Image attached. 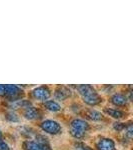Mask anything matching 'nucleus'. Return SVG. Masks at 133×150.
I'll use <instances>...</instances> for the list:
<instances>
[{
	"label": "nucleus",
	"mask_w": 133,
	"mask_h": 150,
	"mask_svg": "<svg viewBox=\"0 0 133 150\" xmlns=\"http://www.w3.org/2000/svg\"><path fill=\"white\" fill-rule=\"evenodd\" d=\"M40 127L43 131L49 133V134H57L58 132L61 130V126L60 124L54 120H44L40 124Z\"/></svg>",
	"instance_id": "1"
},
{
	"label": "nucleus",
	"mask_w": 133,
	"mask_h": 150,
	"mask_svg": "<svg viewBox=\"0 0 133 150\" xmlns=\"http://www.w3.org/2000/svg\"><path fill=\"white\" fill-rule=\"evenodd\" d=\"M6 87V95L8 98H10L12 101H17L20 98V95L22 94V89L17 85L13 84H7Z\"/></svg>",
	"instance_id": "2"
},
{
	"label": "nucleus",
	"mask_w": 133,
	"mask_h": 150,
	"mask_svg": "<svg viewBox=\"0 0 133 150\" xmlns=\"http://www.w3.org/2000/svg\"><path fill=\"white\" fill-rule=\"evenodd\" d=\"M32 95L37 100H47L51 93H50L49 88H47L46 86H40L32 91Z\"/></svg>",
	"instance_id": "3"
},
{
	"label": "nucleus",
	"mask_w": 133,
	"mask_h": 150,
	"mask_svg": "<svg viewBox=\"0 0 133 150\" xmlns=\"http://www.w3.org/2000/svg\"><path fill=\"white\" fill-rule=\"evenodd\" d=\"M23 148L25 150H50V147L48 144H40L35 141H27L23 142Z\"/></svg>",
	"instance_id": "4"
},
{
	"label": "nucleus",
	"mask_w": 133,
	"mask_h": 150,
	"mask_svg": "<svg viewBox=\"0 0 133 150\" xmlns=\"http://www.w3.org/2000/svg\"><path fill=\"white\" fill-rule=\"evenodd\" d=\"M96 148L98 150H115V143L110 138H101L96 143Z\"/></svg>",
	"instance_id": "5"
},
{
	"label": "nucleus",
	"mask_w": 133,
	"mask_h": 150,
	"mask_svg": "<svg viewBox=\"0 0 133 150\" xmlns=\"http://www.w3.org/2000/svg\"><path fill=\"white\" fill-rule=\"evenodd\" d=\"M54 96L57 100H65L66 98L71 96V91L65 86H58L55 89Z\"/></svg>",
	"instance_id": "6"
},
{
	"label": "nucleus",
	"mask_w": 133,
	"mask_h": 150,
	"mask_svg": "<svg viewBox=\"0 0 133 150\" xmlns=\"http://www.w3.org/2000/svg\"><path fill=\"white\" fill-rule=\"evenodd\" d=\"M83 100L84 102L88 105H91V106H94V105H97L101 102V97L96 93V91H93V92L87 94V95L83 96Z\"/></svg>",
	"instance_id": "7"
},
{
	"label": "nucleus",
	"mask_w": 133,
	"mask_h": 150,
	"mask_svg": "<svg viewBox=\"0 0 133 150\" xmlns=\"http://www.w3.org/2000/svg\"><path fill=\"white\" fill-rule=\"evenodd\" d=\"M71 127L73 129H78V130H82V131H86V130L89 129V125L86 121L82 119H74L71 121Z\"/></svg>",
	"instance_id": "8"
},
{
	"label": "nucleus",
	"mask_w": 133,
	"mask_h": 150,
	"mask_svg": "<svg viewBox=\"0 0 133 150\" xmlns=\"http://www.w3.org/2000/svg\"><path fill=\"white\" fill-rule=\"evenodd\" d=\"M111 102L114 104V105L123 106L127 103V98L124 95H122V94H114L111 97Z\"/></svg>",
	"instance_id": "9"
},
{
	"label": "nucleus",
	"mask_w": 133,
	"mask_h": 150,
	"mask_svg": "<svg viewBox=\"0 0 133 150\" xmlns=\"http://www.w3.org/2000/svg\"><path fill=\"white\" fill-rule=\"evenodd\" d=\"M38 110L36 109L35 107H28L26 108L25 111H24V116H25L26 119H29V120H33V119H36L38 117Z\"/></svg>",
	"instance_id": "10"
},
{
	"label": "nucleus",
	"mask_w": 133,
	"mask_h": 150,
	"mask_svg": "<svg viewBox=\"0 0 133 150\" xmlns=\"http://www.w3.org/2000/svg\"><path fill=\"white\" fill-rule=\"evenodd\" d=\"M44 106L47 110L52 111V112H58V111L61 110V106H60V104L58 102H56V101H53V100L45 101Z\"/></svg>",
	"instance_id": "11"
},
{
	"label": "nucleus",
	"mask_w": 133,
	"mask_h": 150,
	"mask_svg": "<svg viewBox=\"0 0 133 150\" xmlns=\"http://www.w3.org/2000/svg\"><path fill=\"white\" fill-rule=\"evenodd\" d=\"M104 111L106 114H108L113 118H116V119H120V118H122L124 116V113L121 110L114 109V108H106Z\"/></svg>",
	"instance_id": "12"
},
{
	"label": "nucleus",
	"mask_w": 133,
	"mask_h": 150,
	"mask_svg": "<svg viewBox=\"0 0 133 150\" xmlns=\"http://www.w3.org/2000/svg\"><path fill=\"white\" fill-rule=\"evenodd\" d=\"M93 91H95V89L91 85H88V84H82V85L78 86V92L81 94L82 97L87 95V94L93 92Z\"/></svg>",
	"instance_id": "13"
},
{
	"label": "nucleus",
	"mask_w": 133,
	"mask_h": 150,
	"mask_svg": "<svg viewBox=\"0 0 133 150\" xmlns=\"http://www.w3.org/2000/svg\"><path fill=\"white\" fill-rule=\"evenodd\" d=\"M87 117H88L90 120H92V121H100V120H102L103 116L99 111L90 110L88 113H87Z\"/></svg>",
	"instance_id": "14"
},
{
	"label": "nucleus",
	"mask_w": 133,
	"mask_h": 150,
	"mask_svg": "<svg viewBox=\"0 0 133 150\" xmlns=\"http://www.w3.org/2000/svg\"><path fill=\"white\" fill-rule=\"evenodd\" d=\"M14 107H23V108H28L31 107V103L27 100H17L13 103Z\"/></svg>",
	"instance_id": "15"
},
{
	"label": "nucleus",
	"mask_w": 133,
	"mask_h": 150,
	"mask_svg": "<svg viewBox=\"0 0 133 150\" xmlns=\"http://www.w3.org/2000/svg\"><path fill=\"white\" fill-rule=\"evenodd\" d=\"M70 133H71L72 136L75 137L77 139L83 138L84 135H85V131H82V130H78V129H73V128L70 130Z\"/></svg>",
	"instance_id": "16"
},
{
	"label": "nucleus",
	"mask_w": 133,
	"mask_h": 150,
	"mask_svg": "<svg viewBox=\"0 0 133 150\" xmlns=\"http://www.w3.org/2000/svg\"><path fill=\"white\" fill-rule=\"evenodd\" d=\"M74 148H75V150H93L91 147L82 143V142H76V143L74 144Z\"/></svg>",
	"instance_id": "17"
},
{
	"label": "nucleus",
	"mask_w": 133,
	"mask_h": 150,
	"mask_svg": "<svg viewBox=\"0 0 133 150\" xmlns=\"http://www.w3.org/2000/svg\"><path fill=\"white\" fill-rule=\"evenodd\" d=\"M6 119L9 120L11 122H18L19 121V117L17 116V114L14 112H8L6 114Z\"/></svg>",
	"instance_id": "18"
},
{
	"label": "nucleus",
	"mask_w": 133,
	"mask_h": 150,
	"mask_svg": "<svg viewBox=\"0 0 133 150\" xmlns=\"http://www.w3.org/2000/svg\"><path fill=\"white\" fill-rule=\"evenodd\" d=\"M125 130H126V136L128 138H133V123L126 125Z\"/></svg>",
	"instance_id": "19"
},
{
	"label": "nucleus",
	"mask_w": 133,
	"mask_h": 150,
	"mask_svg": "<svg viewBox=\"0 0 133 150\" xmlns=\"http://www.w3.org/2000/svg\"><path fill=\"white\" fill-rule=\"evenodd\" d=\"M113 127H114L115 130H117V131H122L123 129H125V125L124 123H119V122H116L113 124Z\"/></svg>",
	"instance_id": "20"
},
{
	"label": "nucleus",
	"mask_w": 133,
	"mask_h": 150,
	"mask_svg": "<svg viewBox=\"0 0 133 150\" xmlns=\"http://www.w3.org/2000/svg\"><path fill=\"white\" fill-rule=\"evenodd\" d=\"M0 150H10V148L4 141H0Z\"/></svg>",
	"instance_id": "21"
},
{
	"label": "nucleus",
	"mask_w": 133,
	"mask_h": 150,
	"mask_svg": "<svg viewBox=\"0 0 133 150\" xmlns=\"http://www.w3.org/2000/svg\"><path fill=\"white\" fill-rule=\"evenodd\" d=\"M6 95V87L3 84H0V96Z\"/></svg>",
	"instance_id": "22"
},
{
	"label": "nucleus",
	"mask_w": 133,
	"mask_h": 150,
	"mask_svg": "<svg viewBox=\"0 0 133 150\" xmlns=\"http://www.w3.org/2000/svg\"><path fill=\"white\" fill-rule=\"evenodd\" d=\"M129 99L131 101H133V90H130L129 91Z\"/></svg>",
	"instance_id": "23"
},
{
	"label": "nucleus",
	"mask_w": 133,
	"mask_h": 150,
	"mask_svg": "<svg viewBox=\"0 0 133 150\" xmlns=\"http://www.w3.org/2000/svg\"><path fill=\"white\" fill-rule=\"evenodd\" d=\"M0 141H2V132H1V130H0Z\"/></svg>",
	"instance_id": "24"
}]
</instances>
